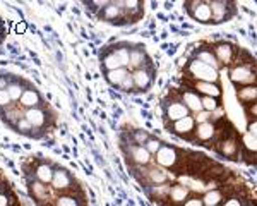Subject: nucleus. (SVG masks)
Instances as JSON below:
<instances>
[{
	"instance_id": "11",
	"label": "nucleus",
	"mask_w": 257,
	"mask_h": 206,
	"mask_svg": "<svg viewBox=\"0 0 257 206\" xmlns=\"http://www.w3.org/2000/svg\"><path fill=\"white\" fill-rule=\"evenodd\" d=\"M127 155L131 158V162L138 167H148L151 163L153 156L149 155V151L144 146H138V144H128L127 148Z\"/></svg>"
},
{
	"instance_id": "17",
	"label": "nucleus",
	"mask_w": 257,
	"mask_h": 206,
	"mask_svg": "<svg viewBox=\"0 0 257 206\" xmlns=\"http://www.w3.org/2000/svg\"><path fill=\"white\" fill-rule=\"evenodd\" d=\"M131 72H132V79H134L136 89L146 91L149 86H151L153 74H151V71H149V67H146V69H138V71H131Z\"/></svg>"
},
{
	"instance_id": "18",
	"label": "nucleus",
	"mask_w": 257,
	"mask_h": 206,
	"mask_svg": "<svg viewBox=\"0 0 257 206\" xmlns=\"http://www.w3.org/2000/svg\"><path fill=\"white\" fill-rule=\"evenodd\" d=\"M41 103V98H40V93L33 88H26L19 100V105L23 110H31V109H38Z\"/></svg>"
},
{
	"instance_id": "43",
	"label": "nucleus",
	"mask_w": 257,
	"mask_h": 206,
	"mask_svg": "<svg viewBox=\"0 0 257 206\" xmlns=\"http://www.w3.org/2000/svg\"><path fill=\"white\" fill-rule=\"evenodd\" d=\"M182 206H204V203H202L201 196H190Z\"/></svg>"
},
{
	"instance_id": "10",
	"label": "nucleus",
	"mask_w": 257,
	"mask_h": 206,
	"mask_svg": "<svg viewBox=\"0 0 257 206\" xmlns=\"http://www.w3.org/2000/svg\"><path fill=\"white\" fill-rule=\"evenodd\" d=\"M170 131L175 136H178V138L192 139L194 131H196V121H194L192 115H187V117L180 119V121L170 124Z\"/></svg>"
},
{
	"instance_id": "42",
	"label": "nucleus",
	"mask_w": 257,
	"mask_h": 206,
	"mask_svg": "<svg viewBox=\"0 0 257 206\" xmlns=\"http://www.w3.org/2000/svg\"><path fill=\"white\" fill-rule=\"evenodd\" d=\"M192 117H194V121H196V124H204L211 121V114L206 112V110H201V112L194 114Z\"/></svg>"
},
{
	"instance_id": "31",
	"label": "nucleus",
	"mask_w": 257,
	"mask_h": 206,
	"mask_svg": "<svg viewBox=\"0 0 257 206\" xmlns=\"http://www.w3.org/2000/svg\"><path fill=\"white\" fill-rule=\"evenodd\" d=\"M53 206H82V204H81L79 197L67 192V194L57 196L55 197V204H53Z\"/></svg>"
},
{
	"instance_id": "13",
	"label": "nucleus",
	"mask_w": 257,
	"mask_h": 206,
	"mask_svg": "<svg viewBox=\"0 0 257 206\" xmlns=\"http://www.w3.org/2000/svg\"><path fill=\"white\" fill-rule=\"evenodd\" d=\"M180 101L187 107V110L190 112V115L197 114L202 110V101H201V96L192 91V89H185V91L180 93Z\"/></svg>"
},
{
	"instance_id": "30",
	"label": "nucleus",
	"mask_w": 257,
	"mask_h": 206,
	"mask_svg": "<svg viewBox=\"0 0 257 206\" xmlns=\"http://www.w3.org/2000/svg\"><path fill=\"white\" fill-rule=\"evenodd\" d=\"M30 191L33 197H35L36 201H43L48 197V185L38 182V180H35V182L30 184Z\"/></svg>"
},
{
	"instance_id": "2",
	"label": "nucleus",
	"mask_w": 257,
	"mask_h": 206,
	"mask_svg": "<svg viewBox=\"0 0 257 206\" xmlns=\"http://www.w3.org/2000/svg\"><path fill=\"white\" fill-rule=\"evenodd\" d=\"M230 81L233 82L235 86H240V88H243V86H254L257 84V71L254 69V64H250V62H238L237 64H233L230 67Z\"/></svg>"
},
{
	"instance_id": "49",
	"label": "nucleus",
	"mask_w": 257,
	"mask_h": 206,
	"mask_svg": "<svg viewBox=\"0 0 257 206\" xmlns=\"http://www.w3.org/2000/svg\"><path fill=\"white\" fill-rule=\"evenodd\" d=\"M7 86H9V81H7L6 76H0V89H7Z\"/></svg>"
},
{
	"instance_id": "4",
	"label": "nucleus",
	"mask_w": 257,
	"mask_h": 206,
	"mask_svg": "<svg viewBox=\"0 0 257 206\" xmlns=\"http://www.w3.org/2000/svg\"><path fill=\"white\" fill-rule=\"evenodd\" d=\"M187 12L190 18L201 24H209L213 23V16H211V7L209 2H202V0H194V2H187Z\"/></svg>"
},
{
	"instance_id": "23",
	"label": "nucleus",
	"mask_w": 257,
	"mask_h": 206,
	"mask_svg": "<svg viewBox=\"0 0 257 206\" xmlns=\"http://www.w3.org/2000/svg\"><path fill=\"white\" fill-rule=\"evenodd\" d=\"M237 98L242 105H252L257 101V84L254 86H243V88L237 89Z\"/></svg>"
},
{
	"instance_id": "41",
	"label": "nucleus",
	"mask_w": 257,
	"mask_h": 206,
	"mask_svg": "<svg viewBox=\"0 0 257 206\" xmlns=\"http://www.w3.org/2000/svg\"><path fill=\"white\" fill-rule=\"evenodd\" d=\"M12 105V100L9 96V93H7V89H0V109L6 110L7 107Z\"/></svg>"
},
{
	"instance_id": "32",
	"label": "nucleus",
	"mask_w": 257,
	"mask_h": 206,
	"mask_svg": "<svg viewBox=\"0 0 257 206\" xmlns=\"http://www.w3.org/2000/svg\"><path fill=\"white\" fill-rule=\"evenodd\" d=\"M24 89L26 88H24V86L18 81H12V82H9V86H7V93H9L12 101H19L21 96H23V93H24Z\"/></svg>"
},
{
	"instance_id": "36",
	"label": "nucleus",
	"mask_w": 257,
	"mask_h": 206,
	"mask_svg": "<svg viewBox=\"0 0 257 206\" xmlns=\"http://www.w3.org/2000/svg\"><path fill=\"white\" fill-rule=\"evenodd\" d=\"M153 194L156 196V199H168V194H170V185H168V184L153 185Z\"/></svg>"
},
{
	"instance_id": "6",
	"label": "nucleus",
	"mask_w": 257,
	"mask_h": 206,
	"mask_svg": "<svg viewBox=\"0 0 257 206\" xmlns=\"http://www.w3.org/2000/svg\"><path fill=\"white\" fill-rule=\"evenodd\" d=\"M218 124L214 122H204V124H196V131H194V141L201 144H208L216 141L218 138Z\"/></svg>"
},
{
	"instance_id": "50",
	"label": "nucleus",
	"mask_w": 257,
	"mask_h": 206,
	"mask_svg": "<svg viewBox=\"0 0 257 206\" xmlns=\"http://www.w3.org/2000/svg\"><path fill=\"white\" fill-rule=\"evenodd\" d=\"M0 194H2V184H0Z\"/></svg>"
},
{
	"instance_id": "14",
	"label": "nucleus",
	"mask_w": 257,
	"mask_h": 206,
	"mask_svg": "<svg viewBox=\"0 0 257 206\" xmlns=\"http://www.w3.org/2000/svg\"><path fill=\"white\" fill-rule=\"evenodd\" d=\"M230 4L221 2V0H211L209 7H211V16H213V23H225L230 18V9L228 7Z\"/></svg>"
},
{
	"instance_id": "47",
	"label": "nucleus",
	"mask_w": 257,
	"mask_h": 206,
	"mask_svg": "<svg viewBox=\"0 0 257 206\" xmlns=\"http://www.w3.org/2000/svg\"><path fill=\"white\" fill-rule=\"evenodd\" d=\"M26 23H24V21H21V23H18L16 24V33H18V35H23L24 31H26Z\"/></svg>"
},
{
	"instance_id": "26",
	"label": "nucleus",
	"mask_w": 257,
	"mask_h": 206,
	"mask_svg": "<svg viewBox=\"0 0 257 206\" xmlns=\"http://www.w3.org/2000/svg\"><path fill=\"white\" fill-rule=\"evenodd\" d=\"M201 199L204 206H221V203L225 201V196L219 189H209L201 196Z\"/></svg>"
},
{
	"instance_id": "28",
	"label": "nucleus",
	"mask_w": 257,
	"mask_h": 206,
	"mask_svg": "<svg viewBox=\"0 0 257 206\" xmlns=\"http://www.w3.org/2000/svg\"><path fill=\"white\" fill-rule=\"evenodd\" d=\"M131 72L128 69L125 67H120V69H115V71H110V72H106V81L110 82L111 86H118L122 84V81L127 77V74Z\"/></svg>"
},
{
	"instance_id": "34",
	"label": "nucleus",
	"mask_w": 257,
	"mask_h": 206,
	"mask_svg": "<svg viewBox=\"0 0 257 206\" xmlns=\"http://www.w3.org/2000/svg\"><path fill=\"white\" fill-rule=\"evenodd\" d=\"M201 101H202V110H206V112H209V114H213V112H216L218 109H221V101L216 100V98L201 96Z\"/></svg>"
},
{
	"instance_id": "29",
	"label": "nucleus",
	"mask_w": 257,
	"mask_h": 206,
	"mask_svg": "<svg viewBox=\"0 0 257 206\" xmlns=\"http://www.w3.org/2000/svg\"><path fill=\"white\" fill-rule=\"evenodd\" d=\"M2 115H4V119H6V121L11 124V126L16 127V124H18L21 119L24 117V112H21V110L16 105H11V107H7V109L4 110Z\"/></svg>"
},
{
	"instance_id": "22",
	"label": "nucleus",
	"mask_w": 257,
	"mask_h": 206,
	"mask_svg": "<svg viewBox=\"0 0 257 206\" xmlns=\"http://www.w3.org/2000/svg\"><path fill=\"white\" fill-rule=\"evenodd\" d=\"M143 172H144V177H146L144 180H146L149 185H160V184L168 182V174L161 170V168L153 167V168H146V170H143Z\"/></svg>"
},
{
	"instance_id": "21",
	"label": "nucleus",
	"mask_w": 257,
	"mask_h": 206,
	"mask_svg": "<svg viewBox=\"0 0 257 206\" xmlns=\"http://www.w3.org/2000/svg\"><path fill=\"white\" fill-rule=\"evenodd\" d=\"M190 197V189L187 185L184 184H173L172 187H170V194H168V199L172 201V203H182L184 204L185 201H187Z\"/></svg>"
},
{
	"instance_id": "5",
	"label": "nucleus",
	"mask_w": 257,
	"mask_h": 206,
	"mask_svg": "<svg viewBox=\"0 0 257 206\" xmlns=\"http://www.w3.org/2000/svg\"><path fill=\"white\" fill-rule=\"evenodd\" d=\"M52 189L60 194H67V192L72 191L76 185H74V179L72 175L69 174L65 168H55L53 172V179H52Z\"/></svg>"
},
{
	"instance_id": "45",
	"label": "nucleus",
	"mask_w": 257,
	"mask_h": 206,
	"mask_svg": "<svg viewBox=\"0 0 257 206\" xmlns=\"http://www.w3.org/2000/svg\"><path fill=\"white\" fill-rule=\"evenodd\" d=\"M221 206H243L242 199H238V197H228V199H225L221 203Z\"/></svg>"
},
{
	"instance_id": "40",
	"label": "nucleus",
	"mask_w": 257,
	"mask_h": 206,
	"mask_svg": "<svg viewBox=\"0 0 257 206\" xmlns=\"http://www.w3.org/2000/svg\"><path fill=\"white\" fill-rule=\"evenodd\" d=\"M16 129H18L19 133H23V134H30L31 131H35V129H33V127H31V124L28 122L24 117L21 119V121H19L18 124H16Z\"/></svg>"
},
{
	"instance_id": "27",
	"label": "nucleus",
	"mask_w": 257,
	"mask_h": 206,
	"mask_svg": "<svg viewBox=\"0 0 257 206\" xmlns=\"http://www.w3.org/2000/svg\"><path fill=\"white\" fill-rule=\"evenodd\" d=\"M101 65H103V69H105L106 72L115 71V69H120V67H122V64H120L118 57L115 55V52H113V50L108 52V53H105V55H103V59H101Z\"/></svg>"
},
{
	"instance_id": "8",
	"label": "nucleus",
	"mask_w": 257,
	"mask_h": 206,
	"mask_svg": "<svg viewBox=\"0 0 257 206\" xmlns=\"http://www.w3.org/2000/svg\"><path fill=\"white\" fill-rule=\"evenodd\" d=\"M216 55V59L219 62V65H233L235 59H237V48L233 47L231 43H225V41H219L214 47H211Z\"/></svg>"
},
{
	"instance_id": "9",
	"label": "nucleus",
	"mask_w": 257,
	"mask_h": 206,
	"mask_svg": "<svg viewBox=\"0 0 257 206\" xmlns=\"http://www.w3.org/2000/svg\"><path fill=\"white\" fill-rule=\"evenodd\" d=\"M155 160L160 167L163 168H175L180 156H178V150L175 146H170V144H163L161 150L155 155Z\"/></svg>"
},
{
	"instance_id": "7",
	"label": "nucleus",
	"mask_w": 257,
	"mask_h": 206,
	"mask_svg": "<svg viewBox=\"0 0 257 206\" xmlns=\"http://www.w3.org/2000/svg\"><path fill=\"white\" fill-rule=\"evenodd\" d=\"M163 115H165V121L173 124V122H177V121H180V119L190 115V112L187 110V107L180 101V98H177V100H170V101L165 103Z\"/></svg>"
},
{
	"instance_id": "38",
	"label": "nucleus",
	"mask_w": 257,
	"mask_h": 206,
	"mask_svg": "<svg viewBox=\"0 0 257 206\" xmlns=\"http://www.w3.org/2000/svg\"><path fill=\"white\" fill-rule=\"evenodd\" d=\"M161 146H163V143H161L160 139H156V138H149L148 143L144 144V148L149 151V155H151V156H155L156 153H158V151L161 150Z\"/></svg>"
},
{
	"instance_id": "44",
	"label": "nucleus",
	"mask_w": 257,
	"mask_h": 206,
	"mask_svg": "<svg viewBox=\"0 0 257 206\" xmlns=\"http://www.w3.org/2000/svg\"><path fill=\"white\" fill-rule=\"evenodd\" d=\"M247 133H250L252 136H255V138H257V119H248Z\"/></svg>"
},
{
	"instance_id": "12",
	"label": "nucleus",
	"mask_w": 257,
	"mask_h": 206,
	"mask_svg": "<svg viewBox=\"0 0 257 206\" xmlns=\"http://www.w3.org/2000/svg\"><path fill=\"white\" fill-rule=\"evenodd\" d=\"M190 86H192V91H196L199 96H211V98L219 100L223 94L219 82H194L192 81Z\"/></svg>"
},
{
	"instance_id": "46",
	"label": "nucleus",
	"mask_w": 257,
	"mask_h": 206,
	"mask_svg": "<svg viewBox=\"0 0 257 206\" xmlns=\"http://www.w3.org/2000/svg\"><path fill=\"white\" fill-rule=\"evenodd\" d=\"M245 114L248 115V117L257 119V101L252 103V105H247L245 107Z\"/></svg>"
},
{
	"instance_id": "37",
	"label": "nucleus",
	"mask_w": 257,
	"mask_h": 206,
	"mask_svg": "<svg viewBox=\"0 0 257 206\" xmlns=\"http://www.w3.org/2000/svg\"><path fill=\"white\" fill-rule=\"evenodd\" d=\"M115 55L118 57V60H120V64H122V67H125L128 69V57H131V50L125 47H120V48H115Z\"/></svg>"
},
{
	"instance_id": "16",
	"label": "nucleus",
	"mask_w": 257,
	"mask_h": 206,
	"mask_svg": "<svg viewBox=\"0 0 257 206\" xmlns=\"http://www.w3.org/2000/svg\"><path fill=\"white\" fill-rule=\"evenodd\" d=\"M101 18L105 21H111V23H115V21H118V19H125L127 16H125V11H123V2H110L108 6L101 11Z\"/></svg>"
},
{
	"instance_id": "20",
	"label": "nucleus",
	"mask_w": 257,
	"mask_h": 206,
	"mask_svg": "<svg viewBox=\"0 0 257 206\" xmlns=\"http://www.w3.org/2000/svg\"><path fill=\"white\" fill-rule=\"evenodd\" d=\"M240 150H242L243 158H248V156H255L257 155V138L252 136L250 133H243L242 139H240Z\"/></svg>"
},
{
	"instance_id": "39",
	"label": "nucleus",
	"mask_w": 257,
	"mask_h": 206,
	"mask_svg": "<svg viewBox=\"0 0 257 206\" xmlns=\"http://www.w3.org/2000/svg\"><path fill=\"white\" fill-rule=\"evenodd\" d=\"M118 89H122V91H134L136 86H134V79H132V72L127 74V77L122 81V84L118 86Z\"/></svg>"
},
{
	"instance_id": "1",
	"label": "nucleus",
	"mask_w": 257,
	"mask_h": 206,
	"mask_svg": "<svg viewBox=\"0 0 257 206\" xmlns=\"http://www.w3.org/2000/svg\"><path fill=\"white\" fill-rule=\"evenodd\" d=\"M185 74L194 82H219V71L197 59H190L185 65Z\"/></svg>"
},
{
	"instance_id": "15",
	"label": "nucleus",
	"mask_w": 257,
	"mask_h": 206,
	"mask_svg": "<svg viewBox=\"0 0 257 206\" xmlns=\"http://www.w3.org/2000/svg\"><path fill=\"white\" fill-rule=\"evenodd\" d=\"M24 119L31 124L33 129H43L47 126V112L43 109H31V110H24Z\"/></svg>"
},
{
	"instance_id": "24",
	"label": "nucleus",
	"mask_w": 257,
	"mask_h": 206,
	"mask_svg": "<svg viewBox=\"0 0 257 206\" xmlns=\"http://www.w3.org/2000/svg\"><path fill=\"white\" fill-rule=\"evenodd\" d=\"M53 172H55V168H53L50 163H40L38 167L35 168V177L38 182L48 185V184H52Z\"/></svg>"
},
{
	"instance_id": "48",
	"label": "nucleus",
	"mask_w": 257,
	"mask_h": 206,
	"mask_svg": "<svg viewBox=\"0 0 257 206\" xmlns=\"http://www.w3.org/2000/svg\"><path fill=\"white\" fill-rule=\"evenodd\" d=\"M9 204H11L9 196H7L6 192H2V194H0V206H9Z\"/></svg>"
},
{
	"instance_id": "3",
	"label": "nucleus",
	"mask_w": 257,
	"mask_h": 206,
	"mask_svg": "<svg viewBox=\"0 0 257 206\" xmlns=\"http://www.w3.org/2000/svg\"><path fill=\"white\" fill-rule=\"evenodd\" d=\"M214 150H216L221 156H225V158L235 160L240 151V141H238L237 134H235L233 131H230V134L225 136V138L216 139Z\"/></svg>"
},
{
	"instance_id": "33",
	"label": "nucleus",
	"mask_w": 257,
	"mask_h": 206,
	"mask_svg": "<svg viewBox=\"0 0 257 206\" xmlns=\"http://www.w3.org/2000/svg\"><path fill=\"white\" fill-rule=\"evenodd\" d=\"M123 11H125L127 18H139L143 12V4L141 2H123Z\"/></svg>"
},
{
	"instance_id": "25",
	"label": "nucleus",
	"mask_w": 257,
	"mask_h": 206,
	"mask_svg": "<svg viewBox=\"0 0 257 206\" xmlns=\"http://www.w3.org/2000/svg\"><path fill=\"white\" fill-rule=\"evenodd\" d=\"M194 59L204 62V64H208V65H211V67L218 69V71H219V67H221L218 59H216V55H214L213 48H197L196 57H194Z\"/></svg>"
},
{
	"instance_id": "19",
	"label": "nucleus",
	"mask_w": 257,
	"mask_h": 206,
	"mask_svg": "<svg viewBox=\"0 0 257 206\" xmlns=\"http://www.w3.org/2000/svg\"><path fill=\"white\" fill-rule=\"evenodd\" d=\"M128 67L132 71H138V69H146L148 67V55L144 48H132L131 57H128Z\"/></svg>"
},
{
	"instance_id": "35",
	"label": "nucleus",
	"mask_w": 257,
	"mask_h": 206,
	"mask_svg": "<svg viewBox=\"0 0 257 206\" xmlns=\"http://www.w3.org/2000/svg\"><path fill=\"white\" fill-rule=\"evenodd\" d=\"M149 138H151V136H149L146 131H134V133L131 134L132 144H138V146H144Z\"/></svg>"
}]
</instances>
